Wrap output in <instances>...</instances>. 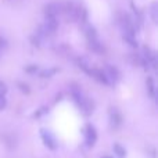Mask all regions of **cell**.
Returning a JSON list of instances; mask_svg holds the SVG:
<instances>
[{
	"label": "cell",
	"instance_id": "8",
	"mask_svg": "<svg viewBox=\"0 0 158 158\" xmlns=\"http://www.w3.org/2000/svg\"><path fill=\"white\" fill-rule=\"evenodd\" d=\"M78 64H79V67L81 68H83L85 71H89V63H87V58H85V57H82V58H79L78 60Z\"/></svg>",
	"mask_w": 158,
	"mask_h": 158
},
{
	"label": "cell",
	"instance_id": "11",
	"mask_svg": "<svg viewBox=\"0 0 158 158\" xmlns=\"http://www.w3.org/2000/svg\"><path fill=\"white\" fill-rule=\"evenodd\" d=\"M119 121H121L119 115H117V114H115V115H111V125L114 126V128H115V126H118Z\"/></svg>",
	"mask_w": 158,
	"mask_h": 158
},
{
	"label": "cell",
	"instance_id": "9",
	"mask_svg": "<svg viewBox=\"0 0 158 158\" xmlns=\"http://www.w3.org/2000/svg\"><path fill=\"white\" fill-rule=\"evenodd\" d=\"M150 14L154 22H157V3H151L150 6Z\"/></svg>",
	"mask_w": 158,
	"mask_h": 158
},
{
	"label": "cell",
	"instance_id": "7",
	"mask_svg": "<svg viewBox=\"0 0 158 158\" xmlns=\"http://www.w3.org/2000/svg\"><path fill=\"white\" fill-rule=\"evenodd\" d=\"M147 89H148V93H150L151 97H156V89H154V81L153 78H147Z\"/></svg>",
	"mask_w": 158,
	"mask_h": 158
},
{
	"label": "cell",
	"instance_id": "13",
	"mask_svg": "<svg viewBox=\"0 0 158 158\" xmlns=\"http://www.w3.org/2000/svg\"><path fill=\"white\" fill-rule=\"evenodd\" d=\"M6 98H4V96H0V111H2V110H4L6 108Z\"/></svg>",
	"mask_w": 158,
	"mask_h": 158
},
{
	"label": "cell",
	"instance_id": "1",
	"mask_svg": "<svg viewBox=\"0 0 158 158\" xmlns=\"http://www.w3.org/2000/svg\"><path fill=\"white\" fill-rule=\"evenodd\" d=\"M58 28V19L57 17H46V21H44V25L42 27V32L43 35H52L57 31Z\"/></svg>",
	"mask_w": 158,
	"mask_h": 158
},
{
	"label": "cell",
	"instance_id": "2",
	"mask_svg": "<svg viewBox=\"0 0 158 158\" xmlns=\"http://www.w3.org/2000/svg\"><path fill=\"white\" fill-rule=\"evenodd\" d=\"M63 13V4L61 3H49L44 7V14L46 17H57L58 14Z\"/></svg>",
	"mask_w": 158,
	"mask_h": 158
},
{
	"label": "cell",
	"instance_id": "6",
	"mask_svg": "<svg viewBox=\"0 0 158 158\" xmlns=\"http://www.w3.org/2000/svg\"><path fill=\"white\" fill-rule=\"evenodd\" d=\"M42 137H43L44 144H46L49 148L54 150L56 148V142H54V139L52 137V135H50L49 132H46V131H42Z\"/></svg>",
	"mask_w": 158,
	"mask_h": 158
},
{
	"label": "cell",
	"instance_id": "5",
	"mask_svg": "<svg viewBox=\"0 0 158 158\" xmlns=\"http://www.w3.org/2000/svg\"><path fill=\"white\" fill-rule=\"evenodd\" d=\"M87 74H90V75H93L97 81H100L101 83H104V85H108V79H107L106 77V74H104V71H100V69H89L87 71Z\"/></svg>",
	"mask_w": 158,
	"mask_h": 158
},
{
	"label": "cell",
	"instance_id": "4",
	"mask_svg": "<svg viewBox=\"0 0 158 158\" xmlns=\"http://www.w3.org/2000/svg\"><path fill=\"white\" fill-rule=\"evenodd\" d=\"M104 74H106V77L108 81H114V82H117L118 79H119V72H118V69L115 68V67H111V65H108L106 68V71H104Z\"/></svg>",
	"mask_w": 158,
	"mask_h": 158
},
{
	"label": "cell",
	"instance_id": "12",
	"mask_svg": "<svg viewBox=\"0 0 158 158\" xmlns=\"http://www.w3.org/2000/svg\"><path fill=\"white\" fill-rule=\"evenodd\" d=\"M6 93H7V86H6V83L0 82V96H4Z\"/></svg>",
	"mask_w": 158,
	"mask_h": 158
},
{
	"label": "cell",
	"instance_id": "10",
	"mask_svg": "<svg viewBox=\"0 0 158 158\" xmlns=\"http://www.w3.org/2000/svg\"><path fill=\"white\" fill-rule=\"evenodd\" d=\"M114 151L119 158H122L123 156H125V150H123L122 146H119V144H114Z\"/></svg>",
	"mask_w": 158,
	"mask_h": 158
},
{
	"label": "cell",
	"instance_id": "3",
	"mask_svg": "<svg viewBox=\"0 0 158 158\" xmlns=\"http://www.w3.org/2000/svg\"><path fill=\"white\" fill-rule=\"evenodd\" d=\"M85 137H86V144L87 146H93L96 143V139H97V133H96L94 128L90 125L86 126V131H85Z\"/></svg>",
	"mask_w": 158,
	"mask_h": 158
}]
</instances>
